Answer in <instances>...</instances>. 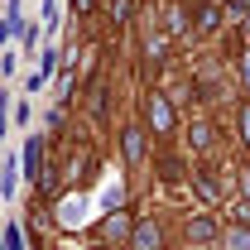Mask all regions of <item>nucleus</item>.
Masks as SVG:
<instances>
[{
	"label": "nucleus",
	"mask_w": 250,
	"mask_h": 250,
	"mask_svg": "<svg viewBox=\"0 0 250 250\" xmlns=\"http://www.w3.org/2000/svg\"><path fill=\"white\" fill-rule=\"evenodd\" d=\"M149 125H154V135H168L173 130V106H168V96H149Z\"/></svg>",
	"instance_id": "f257e3e1"
},
{
	"label": "nucleus",
	"mask_w": 250,
	"mask_h": 250,
	"mask_svg": "<svg viewBox=\"0 0 250 250\" xmlns=\"http://www.w3.org/2000/svg\"><path fill=\"white\" fill-rule=\"evenodd\" d=\"M130 250H159V226L154 221H135L130 226Z\"/></svg>",
	"instance_id": "f03ea898"
},
{
	"label": "nucleus",
	"mask_w": 250,
	"mask_h": 250,
	"mask_svg": "<svg viewBox=\"0 0 250 250\" xmlns=\"http://www.w3.org/2000/svg\"><path fill=\"white\" fill-rule=\"evenodd\" d=\"M24 168H29L34 183H43V145H39V140H29V145H24Z\"/></svg>",
	"instance_id": "7ed1b4c3"
},
{
	"label": "nucleus",
	"mask_w": 250,
	"mask_h": 250,
	"mask_svg": "<svg viewBox=\"0 0 250 250\" xmlns=\"http://www.w3.org/2000/svg\"><path fill=\"white\" fill-rule=\"evenodd\" d=\"M140 154H145V130H125V159L135 164Z\"/></svg>",
	"instance_id": "20e7f679"
},
{
	"label": "nucleus",
	"mask_w": 250,
	"mask_h": 250,
	"mask_svg": "<svg viewBox=\"0 0 250 250\" xmlns=\"http://www.w3.org/2000/svg\"><path fill=\"white\" fill-rule=\"evenodd\" d=\"M188 236H192V241H212V236H217V221H212V217H197L192 226H188Z\"/></svg>",
	"instance_id": "39448f33"
},
{
	"label": "nucleus",
	"mask_w": 250,
	"mask_h": 250,
	"mask_svg": "<svg viewBox=\"0 0 250 250\" xmlns=\"http://www.w3.org/2000/svg\"><path fill=\"white\" fill-rule=\"evenodd\" d=\"M226 241H231V250H250V226H231Z\"/></svg>",
	"instance_id": "423d86ee"
},
{
	"label": "nucleus",
	"mask_w": 250,
	"mask_h": 250,
	"mask_svg": "<svg viewBox=\"0 0 250 250\" xmlns=\"http://www.w3.org/2000/svg\"><path fill=\"white\" fill-rule=\"evenodd\" d=\"M20 5H10V15H5V24H0V39H10V34H20Z\"/></svg>",
	"instance_id": "0eeeda50"
},
{
	"label": "nucleus",
	"mask_w": 250,
	"mask_h": 250,
	"mask_svg": "<svg viewBox=\"0 0 250 250\" xmlns=\"http://www.w3.org/2000/svg\"><path fill=\"white\" fill-rule=\"evenodd\" d=\"M125 226H130V217H125V212H116V217H106V226H101V231H106V236H125Z\"/></svg>",
	"instance_id": "6e6552de"
},
{
	"label": "nucleus",
	"mask_w": 250,
	"mask_h": 250,
	"mask_svg": "<svg viewBox=\"0 0 250 250\" xmlns=\"http://www.w3.org/2000/svg\"><path fill=\"white\" fill-rule=\"evenodd\" d=\"M0 250H24V236H20V226H5V241Z\"/></svg>",
	"instance_id": "1a4fd4ad"
},
{
	"label": "nucleus",
	"mask_w": 250,
	"mask_h": 250,
	"mask_svg": "<svg viewBox=\"0 0 250 250\" xmlns=\"http://www.w3.org/2000/svg\"><path fill=\"white\" fill-rule=\"evenodd\" d=\"M58 221H62V226H77V221H82V212H77V202H62Z\"/></svg>",
	"instance_id": "9d476101"
},
{
	"label": "nucleus",
	"mask_w": 250,
	"mask_h": 250,
	"mask_svg": "<svg viewBox=\"0 0 250 250\" xmlns=\"http://www.w3.org/2000/svg\"><path fill=\"white\" fill-rule=\"evenodd\" d=\"M197 192H202V197H207V202H212V197H217V183H212V178H207V173H197Z\"/></svg>",
	"instance_id": "9b49d317"
},
{
	"label": "nucleus",
	"mask_w": 250,
	"mask_h": 250,
	"mask_svg": "<svg viewBox=\"0 0 250 250\" xmlns=\"http://www.w3.org/2000/svg\"><path fill=\"white\" fill-rule=\"evenodd\" d=\"M241 135H246V145H250V106H241Z\"/></svg>",
	"instance_id": "f8f14e48"
},
{
	"label": "nucleus",
	"mask_w": 250,
	"mask_h": 250,
	"mask_svg": "<svg viewBox=\"0 0 250 250\" xmlns=\"http://www.w3.org/2000/svg\"><path fill=\"white\" fill-rule=\"evenodd\" d=\"M5 125H10V111H5V96H0V135H5Z\"/></svg>",
	"instance_id": "ddd939ff"
},
{
	"label": "nucleus",
	"mask_w": 250,
	"mask_h": 250,
	"mask_svg": "<svg viewBox=\"0 0 250 250\" xmlns=\"http://www.w3.org/2000/svg\"><path fill=\"white\" fill-rule=\"evenodd\" d=\"M72 10H77V15H87V10H92V0H72Z\"/></svg>",
	"instance_id": "4468645a"
},
{
	"label": "nucleus",
	"mask_w": 250,
	"mask_h": 250,
	"mask_svg": "<svg viewBox=\"0 0 250 250\" xmlns=\"http://www.w3.org/2000/svg\"><path fill=\"white\" fill-rule=\"evenodd\" d=\"M241 188H246V197H250V173H241Z\"/></svg>",
	"instance_id": "2eb2a0df"
},
{
	"label": "nucleus",
	"mask_w": 250,
	"mask_h": 250,
	"mask_svg": "<svg viewBox=\"0 0 250 250\" xmlns=\"http://www.w3.org/2000/svg\"><path fill=\"white\" fill-rule=\"evenodd\" d=\"M241 62H246V82H250V48H246V58H241Z\"/></svg>",
	"instance_id": "dca6fc26"
}]
</instances>
